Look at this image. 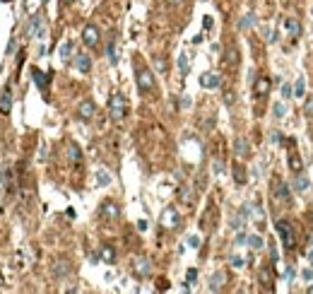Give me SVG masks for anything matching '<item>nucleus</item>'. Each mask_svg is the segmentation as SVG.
I'll return each mask as SVG.
<instances>
[{
    "label": "nucleus",
    "mask_w": 313,
    "mask_h": 294,
    "mask_svg": "<svg viewBox=\"0 0 313 294\" xmlns=\"http://www.w3.org/2000/svg\"><path fill=\"white\" fill-rule=\"evenodd\" d=\"M275 229H277V236H280L282 246H285L287 251H294V248H296V234H294L291 222H287V220H277Z\"/></svg>",
    "instance_id": "obj_1"
},
{
    "label": "nucleus",
    "mask_w": 313,
    "mask_h": 294,
    "mask_svg": "<svg viewBox=\"0 0 313 294\" xmlns=\"http://www.w3.org/2000/svg\"><path fill=\"white\" fill-rule=\"evenodd\" d=\"M109 114H111L114 121H123L125 118V114H128V101H125L123 94H118V92L111 94V99H109Z\"/></svg>",
    "instance_id": "obj_2"
},
{
    "label": "nucleus",
    "mask_w": 313,
    "mask_h": 294,
    "mask_svg": "<svg viewBox=\"0 0 313 294\" xmlns=\"http://www.w3.org/2000/svg\"><path fill=\"white\" fill-rule=\"evenodd\" d=\"M272 200H275L277 205L287 207V210L294 205V198H291V193H289V186H287L285 181H277V183H275V188H272Z\"/></svg>",
    "instance_id": "obj_3"
},
{
    "label": "nucleus",
    "mask_w": 313,
    "mask_h": 294,
    "mask_svg": "<svg viewBox=\"0 0 313 294\" xmlns=\"http://www.w3.org/2000/svg\"><path fill=\"white\" fill-rule=\"evenodd\" d=\"M135 80H138V87L143 94H149V92H154L157 89V82H154V75H152V70L149 68H138V73H135Z\"/></svg>",
    "instance_id": "obj_4"
},
{
    "label": "nucleus",
    "mask_w": 313,
    "mask_h": 294,
    "mask_svg": "<svg viewBox=\"0 0 313 294\" xmlns=\"http://www.w3.org/2000/svg\"><path fill=\"white\" fill-rule=\"evenodd\" d=\"M29 34H34L36 39H44L46 36V24H44V17L41 15H34L31 22H29Z\"/></svg>",
    "instance_id": "obj_5"
},
{
    "label": "nucleus",
    "mask_w": 313,
    "mask_h": 294,
    "mask_svg": "<svg viewBox=\"0 0 313 294\" xmlns=\"http://www.w3.org/2000/svg\"><path fill=\"white\" fill-rule=\"evenodd\" d=\"M82 41H85L87 46H96L99 44V29L94 24H87L85 31H82Z\"/></svg>",
    "instance_id": "obj_6"
},
{
    "label": "nucleus",
    "mask_w": 313,
    "mask_h": 294,
    "mask_svg": "<svg viewBox=\"0 0 313 294\" xmlns=\"http://www.w3.org/2000/svg\"><path fill=\"white\" fill-rule=\"evenodd\" d=\"M162 224L169 227V229H176V227H178V212H176L173 207H169V210L162 215Z\"/></svg>",
    "instance_id": "obj_7"
},
{
    "label": "nucleus",
    "mask_w": 313,
    "mask_h": 294,
    "mask_svg": "<svg viewBox=\"0 0 313 294\" xmlns=\"http://www.w3.org/2000/svg\"><path fill=\"white\" fill-rule=\"evenodd\" d=\"M260 287H265V292H272V270L267 265L260 268Z\"/></svg>",
    "instance_id": "obj_8"
},
{
    "label": "nucleus",
    "mask_w": 313,
    "mask_h": 294,
    "mask_svg": "<svg viewBox=\"0 0 313 294\" xmlns=\"http://www.w3.org/2000/svg\"><path fill=\"white\" fill-rule=\"evenodd\" d=\"M234 152H236V157H239V159H246V157L251 154V149H248V140L236 138V143H234Z\"/></svg>",
    "instance_id": "obj_9"
},
{
    "label": "nucleus",
    "mask_w": 313,
    "mask_h": 294,
    "mask_svg": "<svg viewBox=\"0 0 313 294\" xmlns=\"http://www.w3.org/2000/svg\"><path fill=\"white\" fill-rule=\"evenodd\" d=\"M200 85H202V87H207V89L219 87V75H217V73H205V75L200 77Z\"/></svg>",
    "instance_id": "obj_10"
},
{
    "label": "nucleus",
    "mask_w": 313,
    "mask_h": 294,
    "mask_svg": "<svg viewBox=\"0 0 313 294\" xmlns=\"http://www.w3.org/2000/svg\"><path fill=\"white\" fill-rule=\"evenodd\" d=\"M118 215H120V210H118V205H116V203L106 200V203L101 205V217H106V220H116Z\"/></svg>",
    "instance_id": "obj_11"
},
{
    "label": "nucleus",
    "mask_w": 313,
    "mask_h": 294,
    "mask_svg": "<svg viewBox=\"0 0 313 294\" xmlns=\"http://www.w3.org/2000/svg\"><path fill=\"white\" fill-rule=\"evenodd\" d=\"M267 92H270V77H258L256 97H267Z\"/></svg>",
    "instance_id": "obj_12"
},
{
    "label": "nucleus",
    "mask_w": 313,
    "mask_h": 294,
    "mask_svg": "<svg viewBox=\"0 0 313 294\" xmlns=\"http://www.w3.org/2000/svg\"><path fill=\"white\" fill-rule=\"evenodd\" d=\"M10 106H12V89L5 87V89H2V97H0V109L7 114V111H10Z\"/></svg>",
    "instance_id": "obj_13"
},
{
    "label": "nucleus",
    "mask_w": 313,
    "mask_h": 294,
    "mask_svg": "<svg viewBox=\"0 0 313 294\" xmlns=\"http://www.w3.org/2000/svg\"><path fill=\"white\" fill-rule=\"evenodd\" d=\"M75 65H77V70L80 73H89V68H92V60L87 53H77V58H75Z\"/></svg>",
    "instance_id": "obj_14"
},
{
    "label": "nucleus",
    "mask_w": 313,
    "mask_h": 294,
    "mask_svg": "<svg viewBox=\"0 0 313 294\" xmlns=\"http://www.w3.org/2000/svg\"><path fill=\"white\" fill-rule=\"evenodd\" d=\"M224 280H227L224 272H215L212 280H210V290H212V292H219V290L224 287Z\"/></svg>",
    "instance_id": "obj_15"
},
{
    "label": "nucleus",
    "mask_w": 313,
    "mask_h": 294,
    "mask_svg": "<svg viewBox=\"0 0 313 294\" xmlns=\"http://www.w3.org/2000/svg\"><path fill=\"white\" fill-rule=\"evenodd\" d=\"M246 178H248V174H246V167L236 162V164H234V181L241 186V183H246Z\"/></svg>",
    "instance_id": "obj_16"
},
{
    "label": "nucleus",
    "mask_w": 313,
    "mask_h": 294,
    "mask_svg": "<svg viewBox=\"0 0 313 294\" xmlns=\"http://www.w3.org/2000/svg\"><path fill=\"white\" fill-rule=\"evenodd\" d=\"M135 275L138 277H147L149 275V261H144V258L135 261Z\"/></svg>",
    "instance_id": "obj_17"
},
{
    "label": "nucleus",
    "mask_w": 313,
    "mask_h": 294,
    "mask_svg": "<svg viewBox=\"0 0 313 294\" xmlns=\"http://www.w3.org/2000/svg\"><path fill=\"white\" fill-rule=\"evenodd\" d=\"M212 224H215V207H210L207 215H202V220H200V227L202 229H212Z\"/></svg>",
    "instance_id": "obj_18"
},
{
    "label": "nucleus",
    "mask_w": 313,
    "mask_h": 294,
    "mask_svg": "<svg viewBox=\"0 0 313 294\" xmlns=\"http://www.w3.org/2000/svg\"><path fill=\"white\" fill-rule=\"evenodd\" d=\"M294 186H296V191L306 193V191H309V176H306V174H299V172H296V178H294Z\"/></svg>",
    "instance_id": "obj_19"
},
{
    "label": "nucleus",
    "mask_w": 313,
    "mask_h": 294,
    "mask_svg": "<svg viewBox=\"0 0 313 294\" xmlns=\"http://www.w3.org/2000/svg\"><path fill=\"white\" fill-rule=\"evenodd\" d=\"M224 63H227L229 68H236V65H239V51H236L234 46H231L227 53H224Z\"/></svg>",
    "instance_id": "obj_20"
},
{
    "label": "nucleus",
    "mask_w": 313,
    "mask_h": 294,
    "mask_svg": "<svg viewBox=\"0 0 313 294\" xmlns=\"http://www.w3.org/2000/svg\"><path fill=\"white\" fill-rule=\"evenodd\" d=\"M92 116H94V104H92V101H82V104H80V118L89 121Z\"/></svg>",
    "instance_id": "obj_21"
},
{
    "label": "nucleus",
    "mask_w": 313,
    "mask_h": 294,
    "mask_svg": "<svg viewBox=\"0 0 313 294\" xmlns=\"http://www.w3.org/2000/svg\"><path fill=\"white\" fill-rule=\"evenodd\" d=\"M289 167H291L294 172H301V169H304V164H301V159H299V154H296L294 149L289 152Z\"/></svg>",
    "instance_id": "obj_22"
},
{
    "label": "nucleus",
    "mask_w": 313,
    "mask_h": 294,
    "mask_svg": "<svg viewBox=\"0 0 313 294\" xmlns=\"http://www.w3.org/2000/svg\"><path fill=\"white\" fill-rule=\"evenodd\" d=\"M285 27H287V31H289V36H299V31H301V27H299L296 20H287Z\"/></svg>",
    "instance_id": "obj_23"
},
{
    "label": "nucleus",
    "mask_w": 313,
    "mask_h": 294,
    "mask_svg": "<svg viewBox=\"0 0 313 294\" xmlns=\"http://www.w3.org/2000/svg\"><path fill=\"white\" fill-rule=\"evenodd\" d=\"M31 75H34V80H36V85H39V87L46 89V82H48V80L44 77V73H41L39 68H34V70H31Z\"/></svg>",
    "instance_id": "obj_24"
},
{
    "label": "nucleus",
    "mask_w": 313,
    "mask_h": 294,
    "mask_svg": "<svg viewBox=\"0 0 313 294\" xmlns=\"http://www.w3.org/2000/svg\"><path fill=\"white\" fill-rule=\"evenodd\" d=\"M101 258H104L106 263H114V258H116L114 248H111V246H104V248H101Z\"/></svg>",
    "instance_id": "obj_25"
},
{
    "label": "nucleus",
    "mask_w": 313,
    "mask_h": 294,
    "mask_svg": "<svg viewBox=\"0 0 313 294\" xmlns=\"http://www.w3.org/2000/svg\"><path fill=\"white\" fill-rule=\"evenodd\" d=\"M68 154H70V159H72L75 164H80V159H82V154H80V147H77V145H70Z\"/></svg>",
    "instance_id": "obj_26"
},
{
    "label": "nucleus",
    "mask_w": 313,
    "mask_h": 294,
    "mask_svg": "<svg viewBox=\"0 0 313 294\" xmlns=\"http://www.w3.org/2000/svg\"><path fill=\"white\" fill-rule=\"evenodd\" d=\"M70 51H72V41H65V44L60 46V58L68 60L70 58Z\"/></svg>",
    "instance_id": "obj_27"
},
{
    "label": "nucleus",
    "mask_w": 313,
    "mask_h": 294,
    "mask_svg": "<svg viewBox=\"0 0 313 294\" xmlns=\"http://www.w3.org/2000/svg\"><path fill=\"white\" fill-rule=\"evenodd\" d=\"M70 272V263H58L56 265V277H63V275H68Z\"/></svg>",
    "instance_id": "obj_28"
},
{
    "label": "nucleus",
    "mask_w": 313,
    "mask_h": 294,
    "mask_svg": "<svg viewBox=\"0 0 313 294\" xmlns=\"http://www.w3.org/2000/svg\"><path fill=\"white\" fill-rule=\"evenodd\" d=\"M304 114L309 118H313V97H309V99L304 101Z\"/></svg>",
    "instance_id": "obj_29"
},
{
    "label": "nucleus",
    "mask_w": 313,
    "mask_h": 294,
    "mask_svg": "<svg viewBox=\"0 0 313 294\" xmlns=\"http://www.w3.org/2000/svg\"><path fill=\"white\" fill-rule=\"evenodd\" d=\"M106 56H109V60L111 63H116V46H114V39L109 41V46H106Z\"/></svg>",
    "instance_id": "obj_30"
},
{
    "label": "nucleus",
    "mask_w": 313,
    "mask_h": 294,
    "mask_svg": "<svg viewBox=\"0 0 313 294\" xmlns=\"http://www.w3.org/2000/svg\"><path fill=\"white\" fill-rule=\"evenodd\" d=\"M251 24H253V15H246V17H241V22H239L241 29H248Z\"/></svg>",
    "instance_id": "obj_31"
},
{
    "label": "nucleus",
    "mask_w": 313,
    "mask_h": 294,
    "mask_svg": "<svg viewBox=\"0 0 313 294\" xmlns=\"http://www.w3.org/2000/svg\"><path fill=\"white\" fill-rule=\"evenodd\" d=\"M248 244H251V248H263V239L260 236H248Z\"/></svg>",
    "instance_id": "obj_32"
},
{
    "label": "nucleus",
    "mask_w": 313,
    "mask_h": 294,
    "mask_svg": "<svg viewBox=\"0 0 313 294\" xmlns=\"http://www.w3.org/2000/svg\"><path fill=\"white\" fill-rule=\"evenodd\" d=\"M285 114H287V106L280 101V104H275V118H285Z\"/></svg>",
    "instance_id": "obj_33"
},
{
    "label": "nucleus",
    "mask_w": 313,
    "mask_h": 294,
    "mask_svg": "<svg viewBox=\"0 0 313 294\" xmlns=\"http://www.w3.org/2000/svg\"><path fill=\"white\" fill-rule=\"evenodd\" d=\"M154 65H157V70H159V73H167V60L162 58V56H157V58H154Z\"/></svg>",
    "instance_id": "obj_34"
},
{
    "label": "nucleus",
    "mask_w": 313,
    "mask_h": 294,
    "mask_svg": "<svg viewBox=\"0 0 313 294\" xmlns=\"http://www.w3.org/2000/svg\"><path fill=\"white\" fill-rule=\"evenodd\" d=\"M178 68H181V73H183V75L188 73V58H186V53H181V58H178Z\"/></svg>",
    "instance_id": "obj_35"
},
{
    "label": "nucleus",
    "mask_w": 313,
    "mask_h": 294,
    "mask_svg": "<svg viewBox=\"0 0 313 294\" xmlns=\"http://www.w3.org/2000/svg\"><path fill=\"white\" fill-rule=\"evenodd\" d=\"M304 89H306V82H304V77H299V80H296V92H294V94H296V97H301V94H304Z\"/></svg>",
    "instance_id": "obj_36"
},
{
    "label": "nucleus",
    "mask_w": 313,
    "mask_h": 294,
    "mask_svg": "<svg viewBox=\"0 0 313 294\" xmlns=\"http://www.w3.org/2000/svg\"><path fill=\"white\" fill-rule=\"evenodd\" d=\"M231 263L236 265V268H243V263H246V261H243V258H239V256H234V258H231Z\"/></svg>",
    "instance_id": "obj_37"
},
{
    "label": "nucleus",
    "mask_w": 313,
    "mask_h": 294,
    "mask_svg": "<svg viewBox=\"0 0 313 294\" xmlns=\"http://www.w3.org/2000/svg\"><path fill=\"white\" fill-rule=\"evenodd\" d=\"M291 94H294V92H291V87H289V85H282V97H291Z\"/></svg>",
    "instance_id": "obj_38"
},
{
    "label": "nucleus",
    "mask_w": 313,
    "mask_h": 294,
    "mask_svg": "<svg viewBox=\"0 0 313 294\" xmlns=\"http://www.w3.org/2000/svg\"><path fill=\"white\" fill-rule=\"evenodd\" d=\"M224 101H227V104H231V101H234V94H231V92H227V94H224Z\"/></svg>",
    "instance_id": "obj_39"
},
{
    "label": "nucleus",
    "mask_w": 313,
    "mask_h": 294,
    "mask_svg": "<svg viewBox=\"0 0 313 294\" xmlns=\"http://www.w3.org/2000/svg\"><path fill=\"white\" fill-rule=\"evenodd\" d=\"M99 181H101V183H109V176H106V174L101 172V174H99Z\"/></svg>",
    "instance_id": "obj_40"
},
{
    "label": "nucleus",
    "mask_w": 313,
    "mask_h": 294,
    "mask_svg": "<svg viewBox=\"0 0 313 294\" xmlns=\"http://www.w3.org/2000/svg\"><path fill=\"white\" fill-rule=\"evenodd\" d=\"M309 258H311V263H313V241H311V251H309Z\"/></svg>",
    "instance_id": "obj_41"
},
{
    "label": "nucleus",
    "mask_w": 313,
    "mask_h": 294,
    "mask_svg": "<svg viewBox=\"0 0 313 294\" xmlns=\"http://www.w3.org/2000/svg\"><path fill=\"white\" fill-rule=\"evenodd\" d=\"M65 2H70V0H63V5H65Z\"/></svg>",
    "instance_id": "obj_42"
}]
</instances>
